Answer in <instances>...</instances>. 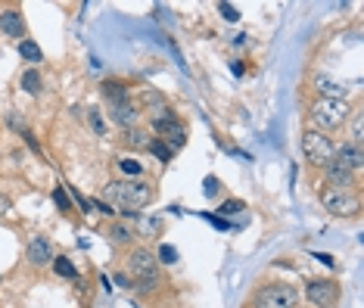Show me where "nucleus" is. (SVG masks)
<instances>
[{
  "instance_id": "9b49d317",
  "label": "nucleus",
  "mask_w": 364,
  "mask_h": 308,
  "mask_svg": "<svg viewBox=\"0 0 364 308\" xmlns=\"http://www.w3.org/2000/svg\"><path fill=\"white\" fill-rule=\"evenodd\" d=\"M28 262L32 264H47L53 262V246L47 237H32V243H28Z\"/></svg>"
},
{
  "instance_id": "f8f14e48",
  "label": "nucleus",
  "mask_w": 364,
  "mask_h": 308,
  "mask_svg": "<svg viewBox=\"0 0 364 308\" xmlns=\"http://www.w3.org/2000/svg\"><path fill=\"white\" fill-rule=\"evenodd\" d=\"M0 32L7 35V38H22L26 35V22H22V16L16 10H3L0 13Z\"/></svg>"
},
{
  "instance_id": "cd10ccee",
  "label": "nucleus",
  "mask_w": 364,
  "mask_h": 308,
  "mask_svg": "<svg viewBox=\"0 0 364 308\" xmlns=\"http://www.w3.org/2000/svg\"><path fill=\"white\" fill-rule=\"evenodd\" d=\"M128 144H131V146H144L146 140H144V134H140V131H134V128H128Z\"/></svg>"
},
{
  "instance_id": "a878e982",
  "label": "nucleus",
  "mask_w": 364,
  "mask_h": 308,
  "mask_svg": "<svg viewBox=\"0 0 364 308\" xmlns=\"http://www.w3.org/2000/svg\"><path fill=\"white\" fill-rule=\"evenodd\" d=\"M159 258H162L165 264H175V262H178V249H175V246H169V243H165L162 249H159Z\"/></svg>"
},
{
  "instance_id": "6e6552de",
  "label": "nucleus",
  "mask_w": 364,
  "mask_h": 308,
  "mask_svg": "<svg viewBox=\"0 0 364 308\" xmlns=\"http://www.w3.org/2000/svg\"><path fill=\"white\" fill-rule=\"evenodd\" d=\"M153 128L162 134L159 140H171L175 146H184V140H187V128H184L181 122L175 119V113L165 115V119H159V122H153Z\"/></svg>"
},
{
  "instance_id": "c85d7f7f",
  "label": "nucleus",
  "mask_w": 364,
  "mask_h": 308,
  "mask_svg": "<svg viewBox=\"0 0 364 308\" xmlns=\"http://www.w3.org/2000/svg\"><path fill=\"white\" fill-rule=\"evenodd\" d=\"M218 187H221V184L215 181V177H206V196H215V193H218Z\"/></svg>"
},
{
  "instance_id": "dca6fc26",
  "label": "nucleus",
  "mask_w": 364,
  "mask_h": 308,
  "mask_svg": "<svg viewBox=\"0 0 364 308\" xmlns=\"http://www.w3.org/2000/svg\"><path fill=\"white\" fill-rule=\"evenodd\" d=\"M19 57L28 59V63H41L44 53H41V47L35 44V41H19Z\"/></svg>"
},
{
  "instance_id": "b1692460",
  "label": "nucleus",
  "mask_w": 364,
  "mask_h": 308,
  "mask_svg": "<svg viewBox=\"0 0 364 308\" xmlns=\"http://www.w3.org/2000/svg\"><path fill=\"white\" fill-rule=\"evenodd\" d=\"M218 10H221V16H224L227 22H237V19H240L237 7H233V3H227V0H221V3H218Z\"/></svg>"
},
{
  "instance_id": "bb28decb",
  "label": "nucleus",
  "mask_w": 364,
  "mask_h": 308,
  "mask_svg": "<svg viewBox=\"0 0 364 308\" xmlns=\"http://www.w3.org/2000/svg\"><path fill=\"white\" fill-rule=\"evenodd\" d=\"M352 144H361V113H355L352 119Z\"/></svg>"
},
{
  "instance_id": "39448f33",
  "label": "nucleus",
  "mask_w": 364,
  "mask_h": 308,
  "mask_svg": "<svg viewBox=\"0 0 364 308\" xmlns=\"http://www.w3.org/2000/svg\"><path fill=\"white\" fill-rule=\"evenodd\" d=\"M302 153H305V159L312 165L324 169V165L336 156V146H333L330 137H324L320 131H305V134H302Z\"/></svg>"
},
{
  "instance_id": "2eb2a0df",
  "label": "nucleus",
  "mask_w": 364,
  "mask_h": 308,
  "mask_svg": "<svg viewBox=\"0 0 364 308\" xmlns=\"http://www.w3.org/2000/svg\"><path fill=\"white\" fill-rule=\"evenodd\" d=\"M314 88L324 94V100H345V84L333 81L327 75H314Z\"/></svg>"
},
{
  "instance_id": "f257e3e1",
  "label": "nucleus",
  "mask_w": 364,
  "mask_h": 308,
  "mask_svg": "<svg viewBox=\"0 0 364 308\" xmlns=\"http://www.w3.org/2000/svg\"><path fill=\"white\" fill-rule=\"evenodd\" d=\"M106 200L119 209H128V215H131L134 209H144L153 200V187L146 181H134V177L113 181V184H106Z\"/></svg>"
},
{
  "instance_id": "4be33fe9",
  "label": "nucleus",
  "mask_w": 364,
  "mask_h": 308,
  "mask_svg": "<svg viewBox=\"0 0 364 308\" xmlns=\"http://www.w3.org/2000/svg\"><path fill=\"white\" fill-rule=\"evenodd\" d=\"M88 122H90V128L97 131V137H106V122L100 119V109H90V113H88Z\"/></svg>"
},
{
  "instance_id": "aec40b11",
  "label": "nucleus",
  "mask_w": 364,
  "mask_h": 308,
  "mask_svg": "<svg viewBox=\"0 0 364 308\" xmlns=\"http://www.w3.org/2000/svg\"><path fill=\"white\" fill-rule=\"evenodd\" d=\"M53 271H57L59 277H75L78 271H75V264L69 262V258L66 256H59V258H53Z\"/></svg>"
},
{
  "instance_id": "7ed1b4c3",
  "label": "nucleus",
  "mask_w": 364,
  "mask_h": 308,
  "mask_svg": "<svg viewBox=\"0 0 364 308\" xmlns=\"http://www.w3.org/2000/svg\"><path fill=\"white\" fill-rule=\"evenodd\" d=\"M320 206H324V212L336 215V218H349V215L358 212L361 202H358V196L345 187H327L324 193H320Z\"/></svg>"
},
{
  "instance_id": "2f4dec72",
  "label": "nucleus",
  "mask_w": 364,
  "mask_h": 308,
  "mask_svg": "<svg viewBox=\"0 0 364 308\" xmlns=\"http://www.w3.org/2000/svg\"><path fill=\"white\" fill-rule=\"evenodd\" d=\"M57 206H59V209L69 206V202H66V193H63V190H57Z\"/></svg>"
},
{
  "instance_id": "7c9ffc66",
  "label": "nucleus",
  "mask_w": 364,
  "mask_h": 308,
  "mask_svg": "<svg viewBox=\"0 0 364 308\" xmlns=\"http://www.w3.org/2000/svg\"><path fill=\"white\" fill-rule=\"evenodd\" d=\"M10 209H13V202H10V200H7V196L0 193V215H7V212H10Z\"/></svg>"
},
{
  "instance_id": "4468645a",
  "label": "nucleus",
  "mask_w": 364,
  "mask_h": 308,
  "mask_svg": "<svg viewBox=\"0 0 364 308\" xmlns=\"http://www.w3.org/2000/svg\"><path fill=\"white\" fill-rule=\"evenodd\" d=\"M144 106L150 109V119L153 122H159V119H165V115H171V109H169V103H165V97L156 94V90H144Z\"/></svg>"
},
{
  "instance_id": "ddd939ff",
  "label": "nucleus",
  "mask_w": 364,
  "mask_h": 308,
  "mask_svg": "<svg viewBox=\"0 0 364 308\" xmlns=\"http://www.w3.org/2000/svg\"><path fill=\"white\" fill-rule=\"evenodd\" d=\"M336 159H339V162H343V165H349L352 171H358V169H361V165H364L361 144H352V140H349V144H343V146H339V150H336Z\"/></svg>"
},
{
  "instance_id": "412c9836",
  "label": "nucleus",
  "mask_w": 364,
  "mask_h": 308,
  "mask_svg": "<svg viewBox=\"0 0 364 308\" xmlns=\"http://www.w3.org/2000/svg\"><path fill=\"white\" fill-rule=\"evenodd\" d=\"M22 88H26V94H38L41 90V75L35 69H28L26 75H22Z\"/></svg>"
},
{
  "instance_id": "423d86ee",
  "label": "nucleus",
  "mask_w": 364,
  "mask_h": 308,
  "mask_svg": "<svg viewBox=\"0 0 364 308\" xmlns=\"http://www.w3.org/2000/svg\"><path fill=\"white\" fill-rule=\"evenodd\" d=\"M128 271H131V277L137 280V289H153V283H156V262H153V256L146 249L131 252Z\"/></svg>"
},
{
  "instance_id": "393cba45",
  "label": "nucleus",
  "mask_w": 364,
  "mask_h": 308,
  "mask_svg": "<svg viewBox=\"0 0 364 308\" xmlns=\"http://www.w3.org/2000/svg\"><path fill=\"white\" fill-rule=\"evenodd\" d=\"M218 212H221V215H237V212H246V206H243L240 200H227L224 206L218 209Z\"/></svg>"
},
{
  "instance_id": "9d476101",
  "label": "nucleus",
  "mask_w": 364,
  "mask_h": 308,
  "mask_svg": "<svg viewBox=\"0 0 364 308\" xmlns=\"http://www.w3.org/2000/svg\"><path fill=\"white\" fill-rule=\"evenodd\" d=\"M113 122L115 125H122V128H134L137 125V119H140V113H137V106H134L131 100H119V103H113Z\"/></svg>"
},
{
  "instance_id": "20e7f679",
  "label": "nucleus",
  "mask_w": 364,
  "mask_h": 308,
  "mask_svg": "<svg viewBox=\"0 0 364 308\" xmlns=\"http://www.w3.org/2000/svg\"><path fill=\"white\" fill-rule=\"evenodd\" d=\"M349 119V109H345V100H318L312 106V122L324 131H333L343 122Z\"/></svg>"
},
{
  "instance_id": "c756f323",
  "label": "nucleus",
  "mask_w": 364,
  "mask_h": 308,
  "mask_svg": "<svg viewBox=\"0 0 364 308\" xmlns=\"http://www.w3.org/2000/svg\"><path fill=\"white\" fill-rule=\"evenodd\" d=\"M94 209H100L103 215H115V212H113V206H109V202H103V200H94Z\"/></svg>"
},
{
  "instance_id": "1a4fd4ad",
  "label": "nucleus",
  "mask_w": 364,
  "mask_h": 308,
  "mask_svg": "<svg viewBox=\"0 0 364 308\" xmlns=\"http://www.w3.org/2000/svg\"><path fill=\"white\" fill-rule=\"evenodd\" d=\"M324 175H327V181H330V187H345V190H349L352 187V177H355V171H352L349 165H343L336 156H333L330 162L324 165Z\"/></svg>"
},
{
  "instance_id": "0eeeda50",
  "label": "nucleus",
  "mask_w": 364,
  "mask_h": 308,
  "mask_svg": "<svg viewBox=\"0 0 364 308\" xmlns=\"http://www.w3.org/2000/svg\"><path fill=\"white\" fill-rule=\"evenodd\" d=\"M305 296H308V302H312V305L330 308V305H336V299H339V287L333 280H312L305 287Z\"/></svg>"
},
{
  "instance_id": "f03ea898",
  "label": "nucleus",
  "mask_w": 364,
  "mask_h": 308,
  "mask_svg": "<svg viewBox=\"0 0 364 308\" xmlns=\"http://www.w3.org/2000/svg\"><path fill=\"white\" fill-rule=\"evenodd\" d=\"M299 302V289L289 287V283H268L256 293L252 308H296Z\"/></svg>"
},
{
  "instance_id": "f3484780",
  "label": "nucleus",
  "mask_w": 364,
  "mask_h": 308,
  "mask_svg": "<svg viewBox=\"0 0 364 308\" xmlns=\"http://www.w3.org/2000/svg\"><path fill=\"white\" fill-rule=\"evenodd\" d=\"M103 94L109 97V103H119V100H128V90L122 81H103Z\"/></svg>"
},
{
  "instance_id": "a211bd4d",
  "label": "nucleus",
  "mask_w": 364,
  "mask_h": 308,
  "mask_svg": "<svg viewBox=\"0 0 364 308\" xmlns=\"http://www.w3.org/2000/svg\"><path fill=\"white\" fill-rule=\"evenodd\" d=\"M146 146H150V153H153V156H159L162 162H169V159L175 156V146H169L165 140H159V137H156V140H150Z\"/></svg>"
},
{
  "instance_id": "6ab92c4d",
  "label": "nucleus",
  "mask_w": 364,
  "mask_h": 308,
  "mask_svg": "<svg viewBox=\"0 0 364 308\" xmlns=\"http://www.w3.org/2000/svg\"><path fill=\"white\" fill-rule=\"evenodd\" d=\"M109 237H113V243L125 246V243H131V240H134V233H131V227H128V224H113V227H109Z\"/></svg>"
},
{
  "instance_id": "5701e85b",
  "label": "nucleus",
  "mask_w": 364,
  "mask_h": 308,
  "mask_svg": "<svg viewBox=\"0 0 364 308\" xmlns=\"http://www.w3.org/2000/svg\"><path fill=\"white\" fill-rule=\"evenodd\" d=\"M119 169L125 171V175H131V177H137V175H144V165L137 162V159H119Z\"/></svg>"
}]
</instances>
